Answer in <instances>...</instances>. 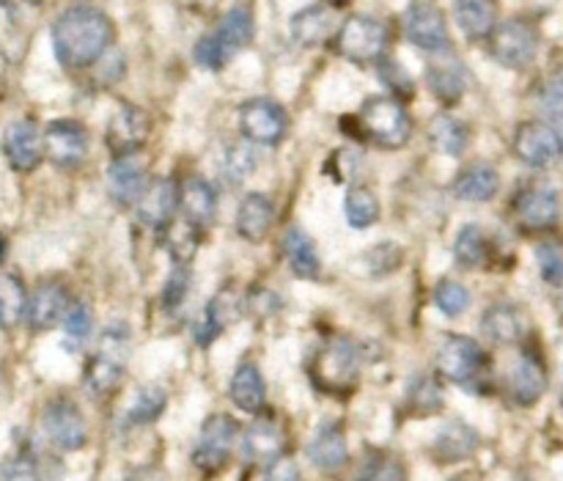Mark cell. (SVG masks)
Here are the masks:
<instances>
[{"label":"cell","mask_w":563,"mask_h":481,"mask_svg":"<svg viewBox=\"0 0 563 481\" xmlns=\"http://www.w3.org/2000/svg\"><path fill=\"white\" fill-rule=\"evenodd\" d=\"M113 22L93 6H75L64 11L53 25L55 58L69 69H86L97 64L110 47Z\"/></svg>","instance_id":"cell-1"},{"label":"cell","mask_w":563,"mask_h":481,"mask_svg":"<svg viewBox=\"0 0 563 481\" xmlns=\"http://www.w3.org/2000/svg\"><path fill=\"white\" fill-rule=\"evenodd\" d=\"M363 356L361 347L350 336H330L313 356L311 372L313 385L328 396H350L361 380Z\"/></svg>","instance_id":"cell-2"},{"label":"cell","mask_w":563,"mask_h":481,"mask_svg":"<svg viewBox=\"0 0 563 481\" xmlns=\"http://www.w3.org/2000/svg\"><path fill=\"white\" fill-rule=\"evenodd\" d=\"M132 336L124 325H110L97 341L91 361L86 367V385L91 394L108 396L119 389L124 378L126 361H130Z\"/></svg>","instance_id":"cell-3"},{"label":"cell","mask_w":563,"mask_h":481,"mask_svg":"<svg viewBox=\"0 0 563 481\" xmlns=\"http://www.w3.org/2000/svg\"><path fill=\"white\" fill-rule=\"evenodd\" d=\"M253 39V17L247 9H231L229 14L220 20V25L212 33L196 44V61L203 69H223L240 50H245Z\"/></svg>","instance_id":"cell-4"},{"label":"cell","mask_w":563,"mask_h":481,"mask_svg":"<svg viewBox=\"0 0 563 481\" xmlns=\"http://www.w3.org/2000/svg\"><path fill=\"white\" fill-rule=\"evenodd\" d=\"M357 121H361L368 141H374L383 149H401L412 135L410 113H407L399 97L366 99Z\"/></svg>","instance_id":"cell-5"},{"label":"cell","mask_w":563,"mask_h":481,"mask_svg":"<svg viewBox=\"0 0 563 481\" xmlns=\"http://www.w3.org/2000/svg\"><path fill=\"white\" fill-rule=\"evenodd\" d=\"M236 440H240V427H236L234 418H229L225 413L209 416L198 433L196 446H192V466L203 473L223 471L225 462L234 455Z\"/></svg>","instance_id":"cell-6"},{"label":"cell","mask_w":563,"mask_h":481,"mask_svg":"<svg viewBox=\"0 0 563 481\" xmlns=\"http://www.w3.org/2000/svg\"><path fill=\"white\" fill-rule=\"evenodd\" d=\"M388 47V28L366 14H355L341 25L339 53L357 66L374 64Z\"/></svg>","instance_id":"cell-7"},{"label":"cell","mask_w":563,"mask_h":481,"mask_svg":"<svg viewBox=\"0 0 563 481\" xmlns=\"http://www.w3.org/2000/svg\"><path fill=\"white\" fill-rule=\"evenodd\" d=\"M487 356L471 336H449L438 350V372L460 385H473L487 374Z\"/></svg>","instance_id":"cell-8"},{"label":"cell","mask_w":563,"mask_h":481,"mask_svg":"<svg viewBox=\"0 0 563 481\" xmlns=\"http://www.w3.org/2000/svg\"><path fill=\"white\" fill-rule=\"evenodd\" d=\"M489 39H493V58L506 69H526L539 53L537 31L522 20L504 22Z\"/></svg>","instance_id":"cell-9"},{"label":"cell","mask_w":563,"mask_h":481,"mask_svg":"<svg viewBox=\"0 0 563 481\" xmlns=\"http://www.w3.org/2000/svg\"><path fill=\"white\" fill-rule=\"evenodd\" d=\"M240 130L247 141L273 146L289 132V116L273 99H251L240 108Z\"/></svg>","instance_id":"cell-10"},{"label":"cell","mask_w":563,"mask_h":481,"mask_svg":"<svg viewBox=\"0 0 563 481\" xmlns=\"http://www.w3.org/2000/svg\"><path fill=\"white\" fill-rule=\"evenodd\" d=\"M515 154L531 168H550L563 154L559 130L553 124H544V121H526V124L517 127Z\"/></svg>","instance_id":"cell-11"},{"label":"cell","mask_w":563,"mask_h":481,"mask_svg":"<svg viewBox=\"0 0 563 481\" xmlns=\"http://www.w3.org/2000/svg\"><path fill=\"white\" fill-rule=\"evenodd\" d=\"M148 132H152V121H148L146 110L135 108V105H121L108 121L104 130V143L113 152V157H126L135 154L137 149L146 146Z\"/></svg>","instance_id":"cell-12"},{"label":"cell","mask_w":563,"mask_h":481,"mask_svg":"<svg viewBox=\"0 0 563 481\" xmlns=\"http://www.w3.org/2000/svg\"><path fill=\"white\" fill-rule=\"evenodd\" d=\"M44 154L58 168H77L88 154V132L80 121L58 119L44 130Z\"/></svg>","instance_id":"cell-13"},{"label":"cell","mask_w":563,"mask_h":481,"mask_svg":"<svg viewBox=\"0 0 563 481\" xmlns=\"http://www.w3.org/2000/svg\"><path fill=\"white\" fill-rule=\"evenodd\" d=\"M3 154L16 174H31V171H36L44 157V135L38 132L36 121L20 119L5 127Z\"/></svg>","instance_id":"cell-14"},{"label":"cell","mask_w":563,"mask_h":481,"mask_svg":"<svg viewBox=\"0 0 563 481\" xmlns=\"http://www.w3.org/2000/svg\"><path fill=\"white\" fill-rule=\"evenodd\" d=\"M44 433H47L49 444L60 451H80L88 440L80 407L66 400L47 405V411H44Z\"/></svg>","instance_id":"cell-15"},{"label":"cell","mask_w":563,"mask_h":481,"mask_svg":"<svg viewBox=\"0 0 563 481\" xmlns=\"http://www.w3.org/2000/svg\"><path fill=\"white\" fill-rule=\"evenodd\" d=\"M515 215L526 231H548L559 223V193L548 185H528L515 201Z\"/></svg>","instance_id":"cell-16"},{"label":"cell","mask_w":563,"mask_h":481,"mask_svg":"<svg viewBox=\"0 0 563 481\" xmlns=\"http://www.w3.org/2000/svg\"><path fill=\"white\" fill-rule=\"evenodd\" d=\"M407 39L427 53H445L451 39L443 11L432 3L412 6L407 14Z\"/></svg>","instance_id":"cell-17"},{"label":"cell","mask_w":563,"mask_h":481,"mask_svg":"<svg viewBox=\"0 0 563 481\" xmlns=\"http://www.w3.org/2000/svg\"><path fill=\"white\" fill-rule=\"evenodd\" d=\"M242 314V300L234 289H223L218 297L209 300V306L203 308V314L198 317V323L192 325V339L196 345L209 347L231 323H236Z\"/></svg>","instance_id":"cell-18"},{"label":"cell","mask_w":563,"mask_h":481,"mask_svg":"<svg viewBox=\"0 0 563 481\" xmlns=\"http://www.w3.org/2000/svg\"><path fill=\"white\" fill-rule=\"evenodd\" d=\"M548 383H550L548 367H544L542 358H539L537 352H522V356L517 358L509 378V389L517 405L522 407L537 405V402L544 396V391H548Z\"/></svg>","instance_id":"cell-19"},{"label":"cell","mask_w":563,"mask_h":481,"mask_svg":"<svg viewBox=\"0 0 563 481\" xmlns=\"http://www.w3.org/2000/svg\"><path fill=\"white\" fill-rule=\"evenodd\" d=\"M146 168H143L141 160H135V154L113 157L108 168V190L115 204H121V207L137 204L143 193H146Z\"/></svg>","instance_id":"cell-20"},{"label":"cell","mask_w":563,"mask_h":481,"mask_svg":"<svg viewBox=\"0 0 563 481\" xmlns=\"http://www.w3.org/2000/svg\"><path fill=\"white\" fill-rule=\"evenodd\" d=\"M176 207H179V187L163 176V179L148 182L146 193L137 201V215L152 229H168L174 223Z\"/></svg>","instance_id":"cell-21"},{"label":"cell","mask_w":563,"mask_h":481,"mask_svg":"<svg viewBox=\"0 0 563 481\" xmlns=\"http://www.w3.org/2000/svg\"><path fill=\"white\" fill-rule=\"evenodd\" d=\"M69 306H71V300H69V295H66L64 286L42 284L36 292H33L31 300H27L25 319H27V325H31V330L42 334V330L55 328V325L66 317Z\"/></svg>","instance_id":"cell-22"},{"label":"cell","mask_w":563,"mask_h":481,"mask_svg":"<svg viewBox=\"0 0 563 481\" xmlns=\"http://www.w3.org/2000/svg\"><path fill=\"white\" fill-rule=\"evenodd\" d=\"M482 328L495 345H520L531 334V319L520 306H493L482 317Z\"/></svg>","instance_id":"cell-23"},{"label":"cell","mask_w":563,"mask_h":481,"mask_svg":"<svg viewBox=\"0 0 563 481\" xmlns=\"http://www.w3.org/2000/svg\"><path fill=\"white\" fill-rule=\"evenodd\" d=\"M308 457H311L313 466L324 473H335L346 466L350 460V449H346V438L341 424H322L317 429V435L308 444Z\"/></svg>","instance_id":"cell-24"},{"label":"cell","mask_w":563,"mask_h":481,"mask_svg":"<svg viewBox=\"0 0 563 481\" xmlns=\"http://www.w3.org/2000/svg\"><path fill=\"white\" fill-rule=\"evenodd\" d=\"M275 223V209L264 193H247L236 207V231L242 240L262 242Z\"/></svg>","instance_id":"cell-25"},{"label":"cell","mask_w":563,"mask_h":481,"mask_svg":"<svg viewBox=\"0 0 563 481\" xmlns=\"http://www.w3.org/2000/svg\"><path fill=\"white\" fill-rule=\"evenodd\" d=\"M179 207L185 212V220H190L198 229H207L214 223L218 215V196H214L212 185L201 176H190L179 190Z\"/></svg>","instance_id":"cell-26"},{"label":"cell","mask_w":563,"mask_h":481,"mask_svg":"<svg viewBox=\"0 0 563 481\" xmlns=\"http://www.w3.org/2000/svg\"><path fill=\"white\" fill-rule=\"evenodd\" d=\"M478 444H482V438H478V433L471 424L449 422L440 429L438 438H434L432 451L443 466H454V462L467 460V457L476 455Z\"/></svg>","instance_id":"cell-27"},{"label":"cell","mask_w":563,"mask_h":481,"mask_svg":"<svg viewBox=\"0 0 563 481\" xmlns=\"http://www.w3.org/2000/svg\"><path fill=\"white\" fill-rule=\"evenodd\" d=\"M454 14L462 33L473 42L489 39L498 28V3L495 0H454Z\"/></svg>","instance_id":"cell-28"},{"label":"cell","mask_w":563,"mask_h":481,"mask_svg":"<svg viewBox=\"0 0 563 481\" xmlns=\"http://www.w3.org/2000/svg\"><path fill=\"white\" fill-rule=\"evenodd\" d=\"M335 31V17L328 6H308L291 17V36L300 47H319Z\"/></svg>","instance_id":"cell-29"},{"label":"cell","mask_w":563,"mask_h":481,"mask_svg":"<svg viewBox=\"0 0 563 481\" xmlns=\"http://www.w3.org/2000/svg\"><path fill=\"white\" fill-rule=\"evenodd\" d=\"M284 429L273 418H258L245 435V455L251 462H273L284 455Z\"/></svg>","instance_id":"cell-30"},{"label":"cell","mask_w":563,"mask_h":481,"mask_svg":"<svg viewBox=\"0 0 563 481\" xmlns=\"http://www.w3.org/2000/svg\"><path fill=\"white\" fill-rule=\"evenodd\" d=\"M231 402H234L240 411L245 413H258L264 407V400H267V385H264L262 369L256 363H240L231 378Z\"/></svg>","instance_id":"cell-31"},{"label":"cell","mask_w":563,"mask_h":481,"mask_svg":"<svg viewBox=\"0 0 563 481\" xmlns=\"http://www.w3.org/2000/svg\"><path fill=\"white\" fill-rule=\"evenodd\" d=\"M500 190V176L493 165H467L454 182V193L462 201H493Z\"/></svg>","instance_id":"cell-32"},{"label":"cell","mask_w":563,"mask_h":481,"mask_svg":"<svg viewBox=\"0 0 563 481\" xmlns=\"http://www.w3.org/2000/svg\"><path fill=\"white\" fill-rule=\"evenodd\" d=\"M427 83L440 102L456 105L465 94V69L456 58H440L429 64Z\"/></svg>","instance_id":"cell-33"},{"label":"cell","mask_w":563,"mask_h":481,"mask_svg":"<svg viewBox=\"0 0 563 481\" xmlns=\"http://www.w3.org/2000/svg\"><path fill=\"white\" fill-rule=\"evenodd\" d=\"M284 251L286 259H289L291 270H295L297 278L317 281L319 273H322V264H319L317 245H313L311 237L302 229H289L284 237Z\"/></svg>","instance_id":"cell-34"},{"label":"cell","mask_w":563,"mask_h":481,"mask_svg":"<svg viewBox=\"0 0 563 481\" xmlns=\"http://www.w3.org/2000/svg\"><path fill=\"white\" fill-rule=\"evenodd\" d=\"M27 311L25 286L16 275H0V328L14 330Z\"/></svg>","instance_id":"cell-35"},{"label":"cell","mask_w":563,"mask_h":481,"mask_svg":"<svg viewBox=\"0 0 563 481\" xmlns=\"http://www.w3.org/2000/svg\"><path fill=\"white\" fill-rule=\"evenodd\" d=\"M429 135H432L434 146H438L443 154H449V157H460V154L467 149V143H471V132H467V127L462 124L460 119L445 113L432 121Z\"/></svg>","instance_id":"cell-36"},{"label":"cell","mask_w":563,"mask_h":481,"mask_svg":"<svg viewBox=\"0 0 563 481\" xmlns=\"http://www.w3.org/2000/svg\"><path fill=\"white\" fill-rule=\"evenodd\" d=\"M454 256H456V262L467 270H476V267H482V264H487V259H489L487 234H484L478 226H473V223L465 226V229L456 234Z\"/></svg>","instance_id":"cell-37"},{"label":"cell","mask_w":563,"mask_h":481,"mask_svg":"<svg viewBox=\"0 0 563 481\" xmlns=\"http://www.w3.org/2000/svg\"><path fill=\"white\" fill-rule=\"evenodd\" d=\"M165 405H168V394L159 385H146V389L137 391L135 402L126 411V427H143V424H152L163 416Z\"/></svg>","instance_id":"cell-38"},{"label":"cell","mask_w":563,"mask_h":481,"mask_svg":"<svg viewBox=\"0 0 563 481\" xmlns=\"http://www.w3.org/2000/svg\"><path fill=\"white\" fill-rule=\"evenodd\" d=\"M344 215L352 229H368L379 220V198L368 187H352L346 193Z\"/></svg>","instance_id":"cell-39"},{"label":"cell","mask_w":563,"mask_h":481,"mask_svg":"<svg viewBox=\"0 0 563 481\" xmlns=\"http://www.w3.org/2000/svg\"><path fill=\"white\" fill-rule=\"evenodd\" d=\"M168 229H170L168 234L170 259H174L176 264H190L198 251V226H192L190 220H181V223H176L174 220Z\"/></svg>","instance_id":"cell-40"},{"label":"cell","mask_w":563,"mask_h":481,"mask_svg":"<svg viewBox=\"0 0 563 481\" xmlns=\"http://www.w3.org/2000/svg\"><path fill=\"white\" fill-rule=\"evenodd\" d=\"M407 402H410L416 416H432L443 407V389L432 378H421L418 383H412Z\"/></svg>","instance_id":"cell-41"},{"label":"cell","mask_w":563,"mask_h":481,"mask_svg":"<svg viewBox=\"0 0 563 481\" xmlns=\"http://www.w3.org/2000/svg\"><path fill=\"white\" fill-rule=\"evenodd\" d=\"M434 303H438V308L445 317L456 319L471 308V292H467V286H462L460 281H443V284H438V289H434Z\"/></svg>","instance_id":"cell-42"},{"label":"cell","mask_w":563,"mask_h":481,"mask_svg":"<svg viewBox=\"0 0 563 481\" xmlns=\"http://www.w3.org/2000/svg\"><path fill=\"white\" fill-rule=\"evenodd\" d=\"M401 262H405V251L396 242H379V245L366 251V264L372 275L396 273L401 267Z\"/></svg>","instance_id":"cell-43"},{"label":"cell","mask_w":563,"mask_h":481,"mask_svg":"<svg viewBox=\"0 0 563 481\" xmlns=\"http://www.w3.org/2000/svg\"><path fill=\"white\" fill-rule=\"evenodd\" d=\"M93 330V314L86 303H71L64 317V334L69 345H82Z\"/></svg>","instance_id":"cell-44"},{"label":"cell","mask_w":563,"mask_h":481,"mask_svg":"<svg viewBox=\"0 0 563 481\" xmlns=\"http://www.w3.org/2000/svg\"><path fill=\"white\" fill-rule=\"evenodd\" d=\"M357 481H407V471L396 457H374Z\"/></svg>","instance_id":"cell-45"},{"label":"cell","mask_w":563,"mask_h":481,"mask_svg":"<svg viewBox=\"0 0 563 481\" xmlns=\"http://www.w3.org/2000/svg\"><path fill=\"white\" fill-rule=\"evenodd\" d=\"M0 481H42L36 462L27 455H11L0 466Z\"/></svg>","instance_id":"cell-46"},{"label":"cell","mask_w":563,"mask_h":481,"mask_svg":"<svg viewBox=\"0 0 563 481\" xmlns=\"http://www.w3.org/2000/svg\"><path fill=\"white\" fill-rule=\"evenodd\" d=\"M187 286H190V270H187V264H176V267L170 270L168 284H165L163 292V303L168 306V311L181 306V300H185L187 295Z\"/></svg>","instance_id":"cell-47"},{"label":"cell","mask_w":563,"mask_h":481,"mask_svg":"<svg viewBox=\"0 0 563 481\" xmlns=\"http://www.w3.org/2000/svg\"><path fill=\"white\" fill-rule=\"evenodd\" d=\"M539 259V273L548 284L563 286V251L555 245H542L537 251Z\"/></svg>","instance_id":"cell-48"},{"label":"cell","mask_w":563,"mask_h":481,"mask_svg":"<svg viewBox=\"0 0 563 481\" xmlns=\"http://www.w3.org/2000/svg\"><path fill=\"white\" fill-rule=\"evenodd\" d=\"M379 75H383V80L388 83V86L394 88L396 94H410V88H412L410 77H407V72L401 69V66L396 64V61H385L383 72H379Z\"/></svg>","instance_id":"cell-49"},{"label":"cell","mask_w":563,"mask_h":481,"mask_svg":"<svg viewBox=\"0 0 563 481\" xmlns=\"http://www.w3.org/2000/svg\"><path fill=\"white\" fill-rule=\"evenodd\" d=\"M264 481H300V471H297V466L289 457H278V460L269 462L267 479Z\"/></svg>","instance_id":"cell-50"},{"label":"cell","mask_w":563,"mask_h":481,"mask_svg":"<svg viewBox=\"0 0 563 481\" xmlns=\"http://www.w3.org/2000/svg\"><path fill=\"white\" fill-rule=\"evenodd\" d=\"M253 160L247 149H231L229 154V174L231 179H245V174L251 171Z\"/></svg>","instance_id":"cell-51"},{"label":"cell","mask_w":563,"mask_h":481,"mask_svg":"<svg viewBox=\"0 0 563 481\" xmlns=\"http://www.w3.org/2000/svg\"><path fill=\"white\" fill-rule=\"evenodd\" d=\"M124 481H168V477H165L159 468L146 466V468H135V471H132Z\"/></svg>","instance_id":"cell-52"},{"label":"cell","mask_w":563,"mask_h":481,"mask_svg":"<svg viewBox=\"0 0 563 481\" xmlns=\"http://www.w3.org/2000/svg\"><path fill=\"white\" fill-rule=\"evenodd\" d=\"M555 130H559V135H561V141H563V113L555 116Z\"/></svg>","instance_id":"cell-53"},{"label":"cell","mask_w":563,"mask_h":481,"mask_svg":"<svg viewBox=\"0 0 563 481\" xmlns=\"http://www.w3.org/2000/svg\"><path fill=\"white\" fill-rule=\"evenodd\" d=\"M5 248H9L5 245V237L0 234V264H3V259H5Z\"/></svg>","instance_id":"cell-54"},{"label":"cell","mask_w":563,"mask_h":481,"mask_svg":"<svg viewBox=\"0 0 563 481\" xmlns=\"http://www.w3.org/2000/svg\"><path fill=\"white\" fill-rule=\"evenodd\" d=\"M330 3H333V6H344V3H350V0H330Z\"/></svg>","instance_id":"cell-55"},{"label":"cell","mask_w":563,"mask_h":481,"mask_svg":"<svg viewBox=\"0 0 563 481\" xmlns=\"http://www.w3.org/2000/svg\"><path fill=\"white\" fill-rule=\"evenodd\" d=\"M25 3H31V6H38V3H42V0H25Z\"/></svg>","instance_id":"cell-56"},{"label":"cell","mask_w":563,"mask_h":481,"mask_svg":"<svg viewBox=\"0 0 563 481\" xmlns=\"http://www.w3.org/2000/svg\"><path fill=\"white\" fill-rule=\"evenodd\" d=\"M451 481H471L467 477H460V479H451Z\"/></svg>","instance_id":"cell-57"},{"label":"cell","mask_w":563,"mask_h":481,"mask_svg":"<svg viewBox=\"0 0 563 481\" xmlns=\"http://www.w3.org/2000/svg\"><path fill=\"white\" fill-rule=\"evenodd\" d=\"M561 411H563V391H561Z\"/></svg>","instance_id":"cell-58"}]
</instances>
